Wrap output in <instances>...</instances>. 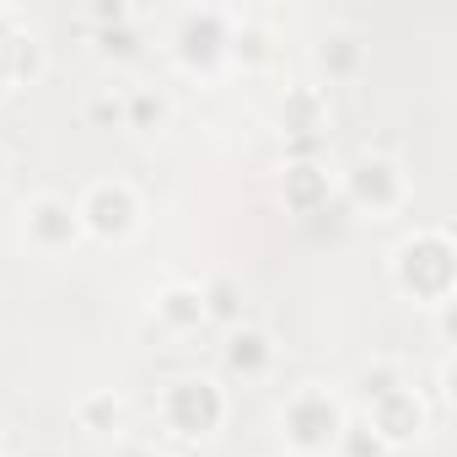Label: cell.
<instances>
[{"label":"cell","instance_id":"obj_1","mask_svg":"<svg viewBox=\"0 0 457 457\" xmlns=\"http://www.w3.org/2000/svg\"><path fill=\"white\" fill-rule=\"evenodd\" d=\"M387 275H393V291L425 312L457 302V243H452V232L446 226H414L393 248Z\"/></svg>","mask_w":457,"mask_h":457},{"label":"cell","instance_id":"obj_2","mask_svg":"<svg viewBox=\"0 0 457 457\" xmlns=\"http://www.w3.org/2000/svg\"><path fill=\"white\" fill-rule=\"evenodd\" d=\"M345 425H350V409L323 382H302L280 403V436H286L291 457H334Z\"/></svg>","mask_w":457,"mask_h":457},{"label":"cell","instance_id":"obj_3","mask_svg":"<svg viewBox=\"0 0 457 457\" xmlns=\"http://www.w3.org/2000/svg\"><path fill=\"white\" fill-rule=\"evenodd\" d=\"M226 414H232V398L204 371H183L156 393V420L172 441H210V436H220Z\"/></svg>","mask_w":457,"mask_h":457},{"label":"cell","instance_id":"obj_4","mask_svg":"<svg viewBox=\"0 0 457 457\" xmlns=\"http://www.w3.org/2000/svg\"><path fill=\"white\" fill-rule=\"evenodd\" d=\"M339 199H345L361 220H393V215L409 210L414 183H409V172H403L398 156H387V151H361V156L345 167V178H339Z\"/></svg>","mask_w":457,"mask_h":457},{"label":"cell","instance_id":"obj_5","mask_svg":"<svg viewBox=\"0 0 457 457\" xmlns=\"http://www.w3.org/2000/svg\"><path fill=\"white\" fill-rule=\"evenodd\" d=\"M232 17L226 6H188L178 12L172 22V38H167V54L183 76L194 81H215L226 71V49H232Z\"/></svg>","mask_w":457,"mask_h":457},{"label":"cell","instance_id":"obj_6","mask_svg":"<svg viewBox=\"0 0 457 457\" xmlns=\"http://www.w3.org/2000/svg\"><path fill=\"white\" fill-rule=\"evenodd\" d=\"M76 215H81V232H87L92 243H108V248H113V243H129V237L140 232L145 204H140V194H135L129 178H97V183L81 188Z\"/></svg>","mask_w":457,"mask_h":457},{"label":"cell","instance_id":"obj_7","mask_svg":"<svg viewBox=\"0 0 457 457\" xmlns=\"http://www.w3.org/2000/svg\"><path fill=\"white\" fill-rule=\"evenodd\" d=\"M430 420H436V409H430V398H425L414 382H403V387H393V393L361 403V425H366L387 452L414 446V441L430 430Z\"/></svg>","mask_w":457,"mask_h":457},{"label":"cell","instance_id":"obj_8","mask_svg":"<svg viewBox=\"0 0 457 457\" xmlns=\"http://www.w3.org/2000/svg\"><path fill=\"white\" fill-rule=\"evenodd\" d=\"M22 243L33 248V253H44V259H60V253H71V248H81L87 243V232H81V215H76V199H65V194H33L28 204H22Z\"/></svg>","mask_w":457,"mask_h":457},{"label":"cell","instance_id":"obj_9","mask_svg":"<svg viewBox=\"0 0 457 457\" xmlns=\"http://www.w3.org/2000/svg\"><path fill=\"white\" fill-rule=\"evenodd\" d=\"M334 194H339V178L328 172V162L307 156V162H286V167H280V199H286V210H291V215L312 220V215H323V210H328V199H334Z\"/></svg>","mask_w":457,"mask_h":457},{"label":"cell","instance_id":"obj_10","mask_svg":"<svg viewBox=\"0 0 457 457\" xmlns=\"http://www.w3.org/2000/svg\"><path fill=\"white\" fill-rule=\"evenodd\" d=\"M280 361V345L253 328V323H237V328H226V345H220V371L232 377V382H264Z\"/></svg>","mask_w":457,"mask_h":457},{"label":"cell","instance_id":"obj_11","mask_svg":"<svg viewBox=\"0 0 457 457\" xmlns=\"http://www.w3.org/2000/svg\"><path fill=\"white\" fill-rule=\"evenodd\" d=\"M151 318H156L162 334L188 339V334H199V328L210 323V318H204V291H199L194 280H167V286H156V296H151Z\"/></svg>","mask_w":457,"mask_h":457},{"label":"cell","instance_id":"obj_12","mask_svg":"<svg viewBox=\"0 0 457 457\" xmlns=\"http://www.w3.org/2000/svg\"><path fill=\"white\" fill-rule=\"evenodd\" d=\"M280 129L291 145H318L328 129V92L323 87H286L280 97Z\"/></svg>","mask_w":457,"mask_h":457},{"label":"cell","instance_id":"obj_13","mask_svg":"<svg viewBox=\"0 0 457 457\" xmlns=\"http://www.w3.org/2000/svg\"><path fill=\"white\" fill-rule=\"evenodd\" d=\"M0 71H6L12 87H38V81H44L49 54H44V44H38L33 28H22V33H12L6 44H0Z\"/></svg>","mask_w":457,"mask_h":457},{"label":"cell","instance_id":"obj_14","mask_svg":"<svg viewBox=\"0 0 457 457\" xmlns=\"http://www.w3.org/2000/svg\"><path fill=\"white\" fill-rule=\"evenodd\" d=\"M312 60H318L323 81L334 87V81H355V76H361V65H366V49H361V38H355V33L334 28V33H323V38H318Z\"/></svg>","mask_w":457,"mask_h":457},{"label":"cell","instance_id":"obj_15","mask_svg":"<svg viewBox=\"0 0 457 457\" xmlns=\"http://www.w3.org/2000/svg\"><path fill=\"white\" fill-rule=\"evenodd\" d=\"M172 124V97L162 87H124V129L162 135Z\"/></svg>","mask_w":457,"mask_h":457},{"label":"cell","instance_id":"obj_16","mask_svg":"<svg viewBox=\"0 0 457 457\" xmlns=\"http://www.w3.org/2000/svg\"><path fill=\"white\" fill-rule=\"evenodd\" d=\"M76 425H81L87 436H119V430H124V398H119L113 387L87 393V398L76 403Z\"/></svg>","mask_w":457,"mask_h":457},{"label":"cell","instance_id":"obj_17","mask_svg":"<svg viewBox=\"0 0 457 457\" xmlns=\"http://www.w3.org/2000/svg\"><path fill=\"white\" fill-rule=\"evenodd\" d=\"M270 54H275L270 33H264L259 22H248V17H232V49H226V65L259 71V65H270Z\"/></svg>","mask_w":457,"mask_h":457},{"label":"cell","instance_id":"obj_18","mask_svg":"<svg viewBox=\"0 0 457 457\" xmlns=\"http://www.w3.org/2000/svg\"><path fill=\"white\" fill-rule=\"evenodd\" d=\"M199 291H204V318H210V323L237 328V318H243V286H237L232 275H215V280L199 286Z\"/></svg>","mask_w":457,"mask_h":457},{"label":"cell","instance_id":"obj_19","mask_svg":"<svg viewBox=\"0 0 457 457\" xmlns=\"http://www.w3.org/2000/svg\"><path fill=\"white\" fill-rule=\"evenodd\" d=\"M92 49L108 60V65H135L145 54V38H140V22H124V28H108V33H92Z\"/></svg>","mask_w":457,"mask_h":457},{"label":"cell","instance_id":"obj_20","mask_svg":"<svg viewBox=\"0 0 457 457\" xmlns=\"http://www.w3.org/2000/svg\"><path fill=\"white\" fill-rule=\"evenodd\" d=\"M403 382H409L403 361H371V366L355 371V398L371 403V398H382V393H393V387H403Z\"/></svg>","mask_w":457,"mask_h":457},{"label":"cell","instance_id":"obj_21","mask_svg":"<svg viewBox=\"0 0 457 457\" xmlns=\"http://www.w3.org/2000/svg\"><path fill=\"white\" fill-rule=\"evenodd\" d=\"M87 124L92 129H124V87H97L87 97Z\"/></svg>","mask_w":457,"mask_h":457},{"label":"cell","instance_id":"obj_22","mask_svg":"<svg viewBox=\"0 0 457 457\" xmlns=\"http://www.w3.org/2000/svg\"><path fill=\"white\" fill-rule=\"evenodd\" d=\"M334 457H393V452H387V446L361 425V420H350V425H345V436H339V452H334Z\"/></svg>","mask_w":457,"mask_h":457},{"label":"cell","instance_id":"obj_23","mask_svg":"<svg viewBox=\"0 0 457 457\" xmlns=\"http://www.w3.org/2000/svg\"><path fill=\"white\" fill-rule=\"evenodd\" d=\"M87 22H92V33H108V28H124V22H140V12L129 0H97V6H87Z\"/></svg>","mask_w":457,"mask_h":457},{"label":"cell","instance_id":"obj_24","mask_svg":"<svg viewBox=\"0 0 457 457\" xmlns=\"http://www.w3.org/2000/svg\"><path fill=\"white\" fill-rule=\"evenodd\" d=\"M12 33H22V12H12V6H0V44H6Z\"/></svg>","mask_w":457,"mask_h":457},{"label":"cell","instance_id":"obj_25","mask_svg":"<svg viewBox=\"0 0 457 457\" xmlns=\"http://www.w3.org/2000/svg\"><path fill=\"white\" fill-rule=\"evenodd\" d=\"M119 457H172V452H156V446H119Z\"/></svg>","mask_w":457,"mask_h":457},{"label":"cell","instance_id":"obj_26","mask_svg":"<svg viewBox=\"0 0 457 457\" xmlns=\"http://www.w3.org/2000/svg\"><path fill=\"white\" fill-rule=\"evenodd\" d=\"M6 178H12V151L0 145V188H6Z\"/></svg>","mask_w":457,"mask_h":457},{"label":"cell","instance_id":"obj_27","mask_svg":"<svg viewBox=\"0 0 457 457\" xmlns=\"http://www.w3.org/2000/svg\"><path fill=\"white\" fill-rule=\"evenodd\" d=\"M6 92H12V81H6V71H0V97H6Z\"/></svg>","mask_w":457,"mask_h":457},{"label":"cell","instance_id":"obj_28","mask_svg":"<svg viewBox=\"0 0 457 457\" xmlns=\"http://www.w3.org/2000/svg\"><path fill=\"white\" fill-rule=\"evenodd\" d=\"M28 457H60V452H28Z\"/></svg>","mask_w":457,"mask_h":457},{"label":"cell","instance_id":"obj_29","mask_svg":"<svg viewBox=\"0 0 457 457\" xmlns=\"http://www.w3.org/2000/svg\"><path fill=\"white\" fill-rule=\"evenodd\" d=\"M0 452H6V425H0Z\"/></svg>","mask_w":457,"mask_h":457},{"label":"cell","instance_id":"obj_30","mask_svg":"<svg viewBox=\"0 0 457 457\" xmlns=\"http://www.w3.org/2000/svg\"><path fill=\"white\" fill-rule=\"evenodd\" d=\"M0 457H6V452H0Z\"/></svg>","mask_w":457,"mask_h":457}]
</instances>
